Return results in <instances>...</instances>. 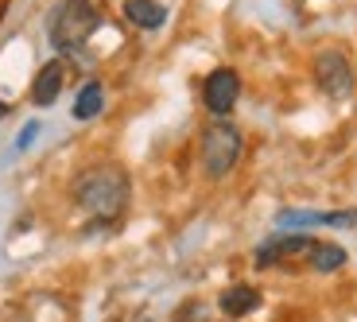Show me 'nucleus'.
<instances>
[{
    "instance_id": "nucleus-1",
    "label": "nucleus",
    "mask_w": 357,
    "mask_h": 322,
    "mask_svg": "<svg viewBox=\"0 0 357 322\" xmlns=\"http://www.w3.org/2000/svg\"><path fill=\"white\" fill-rule=\"evenodd\" d=\"M74 202L86 214L101 217V222H113L128 206V175L121 167H113V163L109 167H89L74 183Z\"/></svg>"
},
{
    "instance_id": "nucleus-2",
    "label": "nucleus",
    "mask_w": 357,
    "mask_h": 322,
    "mask_svg": "<svg viewBox=\"0 0 357 322\" xmlns=\"http://www.w3.org/2000/svg\"><path fill=\"white\" fill-rule=\"evenodd\" d=\"M98 27H101V0H63L54 8L47 31H51V43L59 51H78Z\"/></svg>"
},
{
    "instance_id": "nucleus-3",
    "label": "nucleus",
    "mask_w": 357,
    "mask_h": 322,
    "mask_svg": "<svg viewBox=\"0 0 357 322\" xmlns=\"http://www.w3.org/2000/svg\"><path fill=\"white\" fill-rule=\"evenodd\" d=\"M198 155H202V171L210 179H225L237 167V160H241V132L233 125H225V121H218V125H210L202 132Z\"/></svg>"
},
{
    "instance_id": "nucleus-4",
    "label": "nucleus",
    "mask_w": 357,
    "mask_h": 322,
    "mask_svg": "<svg viewBox=\"0 0 357 322\" xmlns=\"http://www.w3.org/2000/svg\"><path fill=\"white\" fill-rule=\"evenodd\" d=\"M314 82H319V90L326 93V98H349V90H354V70H349L346 54L338 51H322L319 59H314Z\"/></svg>"
},
{
    "instance_id": "nucleus-5",
    "label": "nucleus",
    "mask_w": 357,
    "mask_h": 322,
    "mask_svg": "<svg viewBox=\"0 0 357 322\" xmlns=\"http://www.w3.org/2000/svg\"><path fill=\"white\" fill-rule=\"evenodd\" d=\"M237 98H241V78H237V70L222 66V70H214L210 78H206L202 101H206V109H210L214 116H225L233 105H237Z\"/></svg>"
},
{
    "instance_id": "nucleus-6",
    "label": "nucleus",
    "mask_w": 357,
    "mask_h": 322,
    "mask_svg": "<svg viewBox=\"0 0 357 322\" xmlns=\"http://www.w3.org/2000/svg\"><path fill=\"white\" fill-rule=\"evenodd\" d=\"M311 237H303V233H291V237H272L268 245H260L257 249V268H272L276 260L284 256H295V252H311Z\"/></svg>"
},
{
    "instance_id": "nucleus-7",
    "label": "nucleus",
    "mask_w": 357,
    "mask_h": 322,
    "mask_svg": "<svg viewBox=\"0 0 357 322\" xmlns=\"http://www.w3.org/2000/svg\"><path fill=\"white\" fill-rule=\"evenodd\" d=\"M63 82H66V66H63V59H54V63H47L43 70L36 74L31 101H36V105H54V98L63 93Z\"/></svg>"
},
{
    "instance_id": "nucleus-8",
    "label": "nucleus",
    "mask_w": 357,
    "mask_h": 322,
    "mask_svg": "<svg viewBox=\"0 0 357 322\" xmlns=\"http://www.w3.org/2000/svg\"><path fill=\"white\" fill-rule=\"evenodd\" d=\"M125 20L144 27V31H155V27L167 24V8L160 0H125Z\"/></svg>"
},
{
    "instance_id": "nucleus-9",
    "label": "nucleus",
    "mask_w": 357,
    "mask_h": 322,
    "mask_svg": "<svg viewBox=\"0 0 357 322\" xmlns=\"http://www.w3.org/2000/svg\"><path fill=\"white\" fill-rule=\"evenodd\" d=\"M260 307V291L249 284H237L229 287V291H222V311L229 314V319H245V314H252Z\"/></svg>"
},
{
    "instance_id": "nucleus-10",
    "label": "nucleus",
    "mask_w": 357,
    "mask_h": 322,
    "mask_svg": "<svg viewBox=\"0 0 357 322\" xmlns=\"http://www.w3.org/2000/svg\"><path fill=\"white\" fill-rule=\"evenodd\" d=\"M307 260H311L314 272H338L342 264H346V249H342V245H331V241H314L311 252H307Z\"/></svg>"
},
{
    "instance_id": "nucleus-11",
    "label": "nucleus",
    "mask_w": 357,
    "mask_h": 322,
    "mask_svg": "<svg viewBox=\"0 0 357 322\" xmlns=\"http://www.w3.org/2000/svg\"><path fill=\"white\" fill-rule=\"evenodd\" d=\"M101 105H105V90H101V82H86L78 93V101H74V116L78 121H93V116L101 113Z\"/></svg>"
},
{
    "instance_id": "nucleus-12",
    "label": "nucleus",
    "mask_w": 357,
    "mask_h": 322,
    "mask_svg": "<svg viewBox=\"0 0 357 322\" xmlns=\"http://www.w3.org/2000/svg\"><path fill=\"white\" fill-rule=\"evenodd\" d=\"M36 132H39V125H27L24 132H20V148H27V144L36 140Z\"/></svg>"
}]
</instances>
